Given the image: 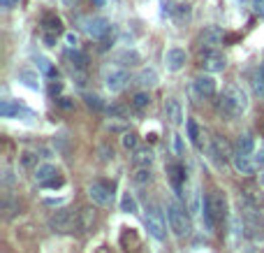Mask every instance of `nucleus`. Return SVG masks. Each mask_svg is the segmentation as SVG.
Here are the masks:
<instances>
[{
	"label": "nucleus",
	"mask_w": 264,
	"mask_h": 253,
	"mask_svg": "<svg viewBox=\"0 0 264 253\" xmlns=\"http://www.w3.org/2000/svg\"><path fill=\"white\" fill-rule=\"evenodd\" d=\"M259 184H262V186H264V172H262V174H259Z\"/></svg>",
	"instance_id": "3c124183"
},
{
	"label": "nucleus",
	"mask_w": 264,
	"mask_h": 253,
	"mask_svg": "<svg viewBox=\"0 0 264 253\" xmlns=\"http://www.w3.org/2000/svg\"><path fill=\"white\" fill-rule=\"evenodd\" d=\"M116 63H118V65H123V67L137 65V63H139V54L135 49H125V51H121V54L116 56Z\"/></svg>",
	"instance_id": "5701e85b"
},
{
	"label": "nucleus",
	"mask_w": 264,
	"mask_h": 253,
	"mask_svg": "<svg viewBox=\"0 0 264 253\" xmlns=\"http://www.w3.org/2000/svg\"><path fill=\"white\" fill-rule=\"evenodd\" d=\"M253 12L257 17H264V0H253Z\"/></svg>",
	"instance_id": "ea45409f"
},
{
	"label": "nucleus",
	"mask_w": 264,
	"mask_h": 253,
	"mask_svg": "<svg viewBox=\"0 0 264 253\" xmlns=\"http://www.w3.org/2000/svg\"><path fill=\"white\" fill-rule=\"evenodd\" d=\"M167 219H169V226L176 237H188L193 232V223H190L188 209H183L181 204H176V202L167 204Z\"/></svg>",
	"instance_id": "f03ea898"
},
{
	"label": "nucleus",
	"mask_w": 264,
	"mask_h": 253,
	"mask_svg": "<svg viewBox=\"0 0 264 253\" xmlns=\"http://www.w3.org/2000/svg\"><path fill=\"white\" fill-rule=\"evenodd\" d=\"M83 100H86V105L93 107V110H102V107H105V105H102V100H100L98 95H91V93H88V95H83Z\"/></svg>",
	"instance_id": "4c0bfd02"
},
{
	"label": "nucleus",
	"mask_w": 264,
	"mask_h": 253,
	"mask_svg": "<svg viewBox=\"0 0 264 253\" xmlns=\"http://www.w3.org/2000/svg\"><path fill=\"white\" fill-rule=\"evenodd\" d=\"M193 86H195V91H197V95H202V98H213L215 91H218V84H215V79L211 77V75H199V77H195Z\"/></svg>",
	"instance_id": "ddd939ff"
},
{
	"label": "nucleus",
	"mask_w": 264,
	"mask_h": 253,
	"mask_svg": "<svg viewBox=\"0 0 264 253\" xmlns=\"http://www.w3.org/2000/svg\"><path fill=\"white\" fill-rule=\"evenodd\" d=\"M149 105H151V95H149V91L135 93V98H132V107H135V110H146Z\"/></svg>",
	"instance_id": "7c9ffc66"
},
{
	"label": "nucleus",
	"mask_w": 264,
	"mask_h": 253,
	"mask_svg": "<svg viewBox=\"0 0 264 253\" xmlns=\"http://www.w3.org/2000/svg\"><path fill=\"white\" fill-rule=\"evenodd\" d=\"M0 114L5 116V119H10V116H19V114H26V112H23V107H19L17 102L3 100V102H0Z\"/></svg>",
	"instance_id": "a878e982"
},
{
	"label": "nucleus",
	"mask_w": 264,
	"mask_h": 253,
	"mask_svg": "<svg viewBox=\"0 0 264 253\" xmlns=\"http://www.w3.org/2000/svg\"><path fill=\"white\" fill-rule=\"evenodd\" d=\"M132 163L139 167H149L153 163V151L149 147L146 149H135V156H132Z\"/></svg>",
	"instance_id": "412c9836"
},
{
	"label": "nucleus",
	"mask_w": 264,
	"mask_h": 253,
	"mask_svg": "<svg viewBox=\"0 0 264 253\" xmlns=\"http://www.w3.org/2000/svg\"><path fill=\"white\" fill-rule=\"evenodd\" d=\"M105 3H107V0H93V5H95V7H102Z\"/></svg>",
	"instance_id": "8fccbe9b"
},
{
	"label": "nucleus",
	"mask_w": 264,
	"mask_h": 253,
	"mask_svg": "<svg viewBox=\"0 0 264 253\" xmlns=\"http://www.w3.org/2000/svg\"><path fill=\"white\" fill-rule=\"evenodd\" d=\"M209 154L213 156L215 163H220V165H225V163H230L232 160V147L230 142H227L225 137H220V135H215L213 139H211V147H209Z\"/></svg>",
	"instance_id": "9d476101"
},
{
	"label": "nucleus",
	"mask_w": 264,
	"mask_h": 253,
	"mask_svg": "<svg viewBox=\"0 0 264 253\" xmlns=\"http://www.w3.org/2000/svg\"><path fill=\"white\" fill-rule=\"evenodd\" d=\"M49 228L54 232H74L77 230V214L70 209H58L51 214Z\"/></svg>",
	"instance_id": "1a4fd4ad"
},
{
	"label": "nucleus",
	"mask_w": 264,
	"mask_h": 253,
	"mask_svg": "<svg viewBox=\"0 0 264 253\" xmlns=\"http://www.w3.org/2000/svg\"><path fill=\"white\" fill-rule=\"evenodd\" d=\"M202 67L206 72H223L227 67V58L215 49H206L202 54Z\"/></svg>",
	"instance_id": "9b49d317"
},
{
	"label": "nucleus",
	"mask_w": 264,
	"mask_h": 253,
	"mask_svg": "<svg viewBox=\"0 0 264 253\" xmlns=\"http://www.w3.org/2000/svg\"><path fill=\"white\" fill-rule=\"evenodd\" d=\"M190 14H193V10H190V5H176L174 12H171V19H174L179 26H183V23L190 19Z\"/></svg>",
	"instance_id": "bb28decb"
},
{
	"label": "nucleus",
	"mask_w": 264,
	"mask_h": 253,
	"mask_svg": "<svg viewBox=\"0 0 264 253\" xmlns=\"http://www.w3.org/2000/svg\"><path fill=\"white\" fill-rule=\"evenodd\" d=\"M167 174H169L171 186L179 191V198L186 200V193H181L183 191V182H186V170H183V165L181 163H171V165H167Z\"/></svg>",
	"instance_id": "2eb2a0df"
},
{
	"label": "nucleus",
	"mask_w": 264,
	"mask_h": 253,
	"mask_svg": "<svg viewBox=\"0 0 264 253\" xmlns=\"http://www.w3.org/2000/svg\"><path fill=\"white\" fill-rule=\"evenodd\" d=\"M19 79H21V82L26 84L28 88H33V91H37V88H39L37 75H35L33 70H21V72H19Z\"/></svg>",
	"instance_id": "c756f323"
},
{
	"label": "nucleus",
	"mask_w": 264,
	"mask_h": 253,
	"mask_svg": "<svg viewBox=\"0 0 264 253\" xmlns=\"http://www.w3.org/2000/svg\"><path fill=\"white\" fill-rule=\"evenodd\" d=\"M102 79H105V86L109 88L111 93H121L123 88L127 86V84L132 82V77H130V72H127V67H123V65H107V67H102Z\"/></svg>",
	"instance_id": "39448f33"
},
{
	"label": "nucleus",
	"mask_w": 264,
	"mask_h": 253,
	"mask_svg": "<svg viewBox=\"0 0 264 253\" xmlns=\"http://www.w3.org/2000/svg\"><path fill=\"white\" fill-rule=\"evenodd\" d=\"M56 174H58V172H56V167L49 165V163H47V165L35 167V182H37V184H47L49 179H54Z\"/></svg>",
	"instance_id": "4be33fe9"
},
{
	"label": "nucleus",
	"mask_w": 264,
	"mask_h": 253,
	"mask_svg": "<svg viewBox=\"0 0 264 253\" xmlns=\"http://www.w3.org/2000/svg\"><path fill=\"white\" fill-rule=\"evenodd\" d=\"M35 65H37V70L42 72L44 77H56V75H58L54 63H51L49 58H44V56H35Z\"/></svg>",
	"instance_id": "b1692460"
},
{
	"label": "nucleus",
	"mask_w": 264,
	"mask_h": 253,
	"mask_svg": "<svg viewBox=\"0 0 264 253\" xmlns=\"http://www.w3.org/2000/svg\"><path fill=\"white\" fill-rule=\"evenodd\" d=\"M121 142L125 149H137V135H135V132H123Z\"/></svg>",
	"instance_id": "c9c22d12"
},
{
	"label": "nucleus",
	"mask_w": 264,
	"mask_h": 253,
	"mask_svg": "<svg viewBox=\"0 0 264 253\" xmlns=\"http://www.w3.org/2000/svg\"><path fill=\"white\" fill-rule=\"evenodd\" d=\"M188 137H190V142L197 144V147H202V130H199V126L195 121H188Z\"/></svg>",
	"instance_id": "473e14b6"
},
{
	"label": "nucleus",
	"mask_w": 264,
	"mask_h": 253,
	"mask_svg": "<svg viewBox=\"0 0 264 253\" xmlns=\"http://www.w3.org/2000/svg\"><path fill=\"white\" fill-rule=\"evenodd\" d=\"M255 160H257L259 165H264V147H259V151H257V156H255Z\"/></svg>",
	"instance_id": "49530a36"
},
{
	"label": "nucleus",
	"mask_w": 264,
	"mask_h": 253,
	"mask_svg": "<svg viewBox=\"0 0 264 253\" xmlns=\"http://www.w3.org/2000/svg\"><path fill=\"white\" fill-rule=\"evenodd\" d=\"M223 38H225V33H223L218 26H206L202 30V35H199V42H202L206 49H215V47L223 42Z\"/></svg>",
	"instance_id": "dca6fc26"
},
{
	"label": "nucleus",
	"mask_w": 264,
	"mask_h": 253,
	"mask_svg": "<svg viewBox=\"0 0 264 253\" xmlns=\"http://www.w3.org/2000/svg\"><path fill=\"white\" fill-rule=\"evenodd\" d=\"M17 0H0V5H3V10H12V5H14Z\"/></svg>",
	"instance_id": "de8ad7c7"
},
{
	"label": "nucleus",
	"mask_w": 264,
	"mask_h": 253,
	"mask_svg": "<svg viewBox=\"0 0 264 253\" xmlns=\"http://www.w3.org/2000/svg\"><path fill=\"white\" fill-rule=\"evenodd\" d=\"M171 3H174V0H160V5H162V17H165V14H171V12H174Z\"/></svg>",
	"instance_id": "a19ab883"
},
{
	"label": "nucleus",
	"mask_w": 264,
	"mask_h": 253,
	"mask_svg": "<svg viewBox=\"0 0 264 253\" xmlns=\"http://www.w3.org/2000/svg\"><path fill=\"white\" fill-rule=\"evenodd\" d=\"M165 116L169 119V123H174V126H181L183 123V107L176 98L165 100Z\"/></svg>",
	"instance_id": "a211bd4d"
},
{
	"label": "nucleus",
	"mask_w": 264,
	"mask_h": 253,
	"mask_svg": "<svg viewBox=\"0 0 264 253\" xmlns=\"http://www.w3.org/2000/svg\"><path fill=\"white\" fill-rule=\"evenodd\" d=\"M88 198L98 207H111L114 202V184L109 182H93L88 186Z\"/></svg>",
	"instance_id": "6e6552de"
},
{
	"label": "nucleus",
	"mask_w": 264,
	"mask_h": 253,
	"mask_svg": "<svg viewBox=\"0 0 264 253\" xmlns=\"http://www.w3.org/2000/svg\"><path fill=\"white\" fill-rule=\"evenodd\" d=\"M63 184H65V179H63L61 174H56L54 179H49V182L42 184V186H44V188H58V186H63Z\"/></svg>",
	"instance_id": "58836bf2"
},
{
	"label": "nucleus",
	"mask_w": 264,
	"mask_h": 253,
	"mask_svg": "<svg viewBox=\"0 0 264 253\" xmlns=\"http://www.w3.org/2000/svg\"><path fill=\"white\" fill-rule=\"evenodd\" d=\"M248 110V93L237 84L223 88V95L218 98V112L227 116V119H237Z\"/></svg>",
	"instance_id": "f257e3e1"
},
{
	"label": "nucleus",
	"mask_w": 264,
	"mask_h": 253,
	"mask_svg": "<svg viewBox=\"0 0 264 253\" xmlns=\"http://www.w3.org/2000/svg\"><path fill=\"white\" fill-rule=\"evenodd\" d=\"M21 165H23V167H33V165H37V156L30 154V151L21 154Z\"/></svg>",
	"instance_id": "e433bc0d"
},
{
	"label": "nucleus",
	"mask_w": 264,
	"mask_h": 253,
	"mask_svg": "<svg viewBox=\"0 0 264 253\" xmlns=\"http://www.w3.org/2000/svg\"><path fill=\"white\" fill-rule=\"evenodd\" d=\"M67 58H70L72 65L77 67V70H83V67H86V63H88V56L81 54L79 49H74V47H72V49L67 51Z\"/></svg>",
	"instance_id": "cd10ccee"
},
{
	"label": "nucleus",
	"mask_w": 264,
	"mask_h": 253,
	"mask_svg": "<svg viewBox=\"0 0 264 253\" xmlns=\"http://www.w3.org/2000/svg\"><path fill=\"white\" fill-rule=\"evenodd\" d=\"M61 88H63L61 84H51V88H49V93H51V95H58V93H61Z\"/></svg>",
	"instance_id": "a18cd8bd"
},
{
	"label": "nucleus",
	"mask_w": 264,
	"mask_h": 253,
	"mask_svg": "<svg viewBox=\"0 0 264 253\" xmlns=\"http://www.w3.org/2000/svg\"><path fill=\"white\" fill-rule=\"evenodd\" d=\"M95 226V209L93 207H81L77 211V230L79 232H91Z\"/></svg>",
	"instance_id": "f3484780"
},
{
	"label": "nucleus",
	"mask_w": 264,
	"mask_h": 253,
	"mask_svg": "<svg viewBox=\"0 0 264 253\" xmlns=\"http://www.w3.org/2000/svg\"><path fill=\"white\" fill-rule=\"evenodd\" d=\"M58 105H61L63 110H72V107H74V102H70V98H58Z\"/></svg>",
	"instance_id": "37998d69"
},
{
	"label": "nucleus",
	"mask_w": 264,
	"mask_h": 253,
	"mask_svg": "<svg viewBox=\"0 0 264 253\" xmlns=\"http://www.w3.org/2000/svg\"><path fill=\"white\" fill-rule=\"evenodd\" d=\"M121 246L125 248V251H135V248L139 246V237L135 230H123L121 235Z\"/></svg>",
	"instance_id": "393cba45"
},
{
	"label": "nucleus",
	"mask_w": 264,
	"mask_h": 253,
	"mask_svg": "<svg viewBox=\"0 0 264 253\" xmlns=\"http://www.w3.org/2000/svg\"><path fill=\"white\" fill-rule=\"evenodd\" d=\"M61 3H63V5H65V7H74V5H77V3H79V0H61Z\"/></svg>",
	"instance_id": "09e8293b"
},
{
	"label": "nucleus",
	"mask_w": 264,
	"mask_h": 253,
	"mask_svg": "<svg viewBox=\"0 0 264 253\" xmlns=\"http://www.w3.org/2000/svg\"><path fill=\"white\" fill-rule=\"evenodd\" d=\"M144 223H146V230L151 232V237H155L158 242H165L167 237V226L165 219H162V211L158 207H146V214H144Z\"/></svg>",
	"instance_id": "0eeeda50"
},
{
	"label": "nucleus",
	"mask_w": 264,
	"mask_h": 253,
	"mask_svg": "<svg viewBox=\"0 0 264 253\" xmlns=\"http://www.w3.org/2000/svg\"><path fill=\"white\" fill-rule=\"evenodd\" d=\"M186 61H188V54L181 49V47H171V49H167L165 65L169 72H179L183 65H186Z\"/></svg>",
	"instance_id": "4468645a"
},
{
	"label": "nucleus",
	"mask_w": 264,
	"mask_h": 253,
	"mask_svg": "<svg viewBox=\"0 0 264 253\" xmlns=\"http://www.w3.org/2000/svg\"><path fill=\"white\" fill-rule=\"evenodd\" d=\"M79 23H81L83 33H86L88 38L100 40V42L109 38V33L114 30L111 21L109 19H105V17H83V19H79Z\"/></svg>",
	"instance_id": "423d86ee"
},
{
	"label": "nucleus",
	"mask_w": 264,
	"mask_h": 253,
	"mask_svg": "<svg viewBox=\"0 0 264 253\" xmlns=\"http://www.w3.org/2000/svg\"><path fill=\"white\" fill-rule=\"evenodd\" d=\"M243 198H246V202L250 204V207H255V209L264 204V198H262V195H257V193H253V191H243Z\"/></svg>",
	"instance_id": "f704fd0d"
},
{
	"label": "nucleus",
	"mask_w": 264,
	"mask_h": 253,
	"mask_svg": "<svg viewBox=\"0 0 264 253\" xmlns=\"http://www.w3.org/2000/svg\"><path fill=\"white\" fill-rule=\"evenodd\" d=\"M135 184H139V186H146V184H151V179H153V174H151L149 167H139L137 172H135Z\"/></svg>",
	"instance_id": "72a5a7b5"
},
{
	"label": "nucleus",
	"mask_w": 264,
	"mask_h": 253,
	"mask_svg": "<svg viewBox=\"0 0 264 253\" xmlns=\"http://www.w3.org/2000/svg\"><path fill=\"white\" fill-rule=\"evenodd\" d=\"M121 209L125 211V214H137V211H139L137 200L132 198L130 193H125V195H123V200H121Z\"/></svg>",
	"instance_id": "2f4dec72"
},
{
	"label": "nucleus",
	"mask_w": 264,
	"mask_h": 253,
	"mask_svg": "<svg viewBox=\"0 0 264 253\" xmlns=\"http://www.w3.org/2000/svg\"><path fill=\"white\" fill-rule=\"evenodd\" d=\"M42 30L44 35H61L63 33V23L56 17L54 12H44L42 14Z\"/></svg>",
	"instance_id": "6ab92c4d"
},
{
	"label": "nucleus",
	"mask_w": 264,
	"mask_h": 253,
	"mask_svg": "<svg viewBox=\"0 0 264 253\" xmlns=\"http://www.w3.org/2000/svg\"><path fill=\"white\" fill-rule=\"evenodd\" d=\"M109 114L111 116H125V110H121V107H111Z\"/></svg>",
	"instance_id": "c03bdc74"
},
{
	"label": "nucleus",
	"mask_w": 264,
	"mask_h": 253,
	"mask_svg": "<svg viewBox=\"0 0 264 253\" xmlns=\"http://www.w3.org/2000/svg\"><path fill=\"white\" fill-rule=\"evenodd\" d=\"M241 226H243V235H246L250 242H264V216L259 214L255 207L243 211Z\"/></svg>",
	"instance_id": "20e7f679"
},
{
	"label": "nucleus",
	"mask_w": 264,
	"mask_h": 253,
	"mask_svg": "<svg viewBox=\"0 0 264 253\" xmlns=\"http://www.w3.org/2000/svg\"><path fill=\"white\" fill-rule=\"evenodd\" d=\"M65 40H67V44H70V47H74V49H77V44H79L77 35H74V33H67V35H65Z\"/></svg>",
	"instance_id": "79ce46f5"
},
{
	"label": "nucleus",
	"mask_w": 264,
	"mask_h": 253,
	"mask_svg": "<svg viewBox=\"0 0 264 253\" xmlns=\"http://www.w3.org/2000/svg\"><path fill=\"white\" fill-rule=\"evenodd\" d=\"M135 82H137L142 88H153V86H158L160 77H158V72H155L153 67H144V70L137 75V79H135Z\"/></svg>",
	"instance_id": "aec40b11"
},
{
	"label": "nucleus",
	"mask_w": 264,
	"mask_h": 253,
	"mask_svg": "<svg viewBox=\"0 0 264 253\" xmlns=\"http://www.w3.org/2000/svg\"><path fill=\"white\" fill-rule=\"evenodd\" d=\"M232 165H234V170L239 172V174H255L257 172V167H259V163L257 160H253L248 154H234L232 156Z\"/></svg>",
	"instance_id": "f8f14e48"
},
{
	"label": "nucleus",
	"mask_w": 264,
	"mask_h": 253,
	"mask_svg": "<svg viewBox=\"0 0 264 253\" xmlns=\"http://www.w3.org/2000/svg\"><path fill=\"white\" fill-rule=\"evenodd\" d=\"M202 209L215 221V226H218V223H225V219H227V198H225V193L218 191V188L211 191L209 195L204 198Z\"/></svg>",
	"instance_id": "7ed1b4c3"
},
{
	"label": "nucleus",
	"mask_w": 264,
	"mask_h": 253,
	"mask_svg": "<svg viewBox=\"0 0 264 253\" xmlns=\"http://www.w3.org/2000/svg\"><path fill=\"white\" fill-rule=\"evenodd\" d=\"M253 149H255V142H253L250 135H239L237 137V151L239 154H250Z\"/></svg>",
	"instance_id": "c85d7f7f"
}]
</instances>
